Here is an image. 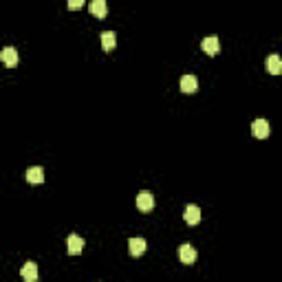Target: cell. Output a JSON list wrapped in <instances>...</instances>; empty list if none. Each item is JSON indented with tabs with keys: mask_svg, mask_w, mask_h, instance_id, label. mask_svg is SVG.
Listing matches in <instances>:
<instances>
[{
	"mask_svg": "<svg viewBox=\"0 0 282 282\" xmlns=\"http://www.w3.org/2000/svg\"><path fill=\"white\" fill-rule=\"evenodd\" d=\"M137 207H139V212H150L154 207V196L148 190H141L137 194Z\"/></svg>",
	"mask_w": 282,
	"mask_h": 282,
	"instance_id": "6da1fadb",
	"label": "cell"
},
{
	"mask_svg": "<svg viewBox=\"0 0 282 282\" xmlns=\"http://www.w3.org/2000/svg\"><path fill=\"white\" fill-rule=\"evenodd\" d=\"M196 256H199V253H196V249L192 247L190 243H183L181 247H179V260H181L183 265H192L196 260Z\"/></svg>",
	"mask_w": 282,
	"mask_h": 282,
	"instance_id": "7a4b0ae2",
	"label": "cell"
},
{
	"mask_svg": "<svg viewBox=\"0 0 282 282\" xmlns=\"http://www.w3.org/2000/svg\"><path fill=\"white\" fill-rule=\"evenodd\" d=\"M269 133H271V128H269V121L267 119H256L251 124V134L258 139H267Z\"/></svg>",
	"mask_w": 282,
	"mask_h": 282,
	"instance_id": "3957f363",
	"label": "cell"
},
{
	"mask_svg": "<svg viewBox=\"0 0 282 282\" xmlns=\"http://www.w3.org/2000/svg\"><path fill=\"white\" fill-rule=\"evenodd\" d=\"M82 247H84V238L77 234H71L66 238V249L71 256H77V253H82Z\"/></svg>",
	"mask_w": 282,
	"mask_h": 282,
	"instance_id": "277c9868",
	"label": "cell"
},
{
	"mask_svg": "<svg viewBox=\"0 0 282 282\" xmlns=\"http://www.w3.org/2000/svg\"><path fill=\"white\" fill-rule=\"evenodd\" d=\"M201 49L207 53V55H216V53L220 51V42H218V38H216V35H207V38L201 42Z\"/></svg>",
	"mask_w": 282,
	"mask_h": 282,
	"instance_id": "5b68a950",
	"label": "cell"
},
{
	"mask_svg": "<svg viewBox=\"0 0 282 282\" xmlns=\"http://www.w3.org/2000/svg\"><path fill=\"white\" fill-rule=\"evenodd\" d=\"M183 218H185L187 225H199V223H201V210H199V205H187L185 212H183Z\"/></svg>",
	"mask_w": 282,
	"mask_h": 282,
	"instance_id": "8992f818",
	"label": "cell"
},
{
	"mask_svg": "<svg viewBox=\"0 0 282 282\" xmlns=\"http://www.w3.org/2000/svg\"><path fill=\"white\" fill-rule=\"evenodd\" d=\"M181 91L187 93V95L196 93V91H199V80H196L194 75H183L181 77Z\"/></svg>",
	"mask_w": 282,
	"mask_h": 282,
	"instance_id": "52a82bcc",
	"label": "cell"
},
{
	"mask_svg": "<svg viewBox=\"0 0 282 282\" xmlns=\"http://www.w3.org/2000/svg\"><path fill=\"white\" fill-rule=\"evenodd\" d=\"M0 58H2V62L7 64V66H16L18 64V51H16L14 47H5L2 51H0Z\"/></svg>",
	"mask_w": 282,
	"mask_h": 282,
	"instance_id": "ba28073f",
	"label": "cell"
},
{
	"mask_svg": "<svg viewBox=\"0 0 282 282\" xmlns=\"http://www.w3.org/2000/svg\"><path fill=\"white\" fill-rule=\"evenodd\" d=\"M20 276L24 278L27 282H35L38 280V265L35 263H24V267H22V271H20Z\"/></svg>",
	"mask_w": 282,
	"mask_h": 282,
	"instance_id": "9c48e42d",
	"label": "cell"
},
{
	"mask_svg": "<svg viewBox=\"0 0 282 282\" xmlns=\"http://www.w3.org/2000/svg\"><path fill=\"white\" fill-rule=\"evenodd\" d=\"M267 71L271 73V75H280L282 73V58L280 55H276V53H271L267 58Z\"/></svg>",
	"mask_w": 282,
	"mask_h": 282,
	"instance_id": "30bf717a",
	"label": "cell"
},
{
	"mask_svg": "<svg viewBox=\"0 0 282 282\" xmlns=\"http://www.w3.org/2000/svg\"><path fill=\"white\" fill-rule=\"evenodd\" d=\"M91 14L95 16V18H106V14H108V2H106V0H93Z\"/></svg>",
	"mask_w": 282,
	"mask_h": 282,
	"instance_id": "8fae6325",
	"label": "cell"
},
{
	"mask_svg": "<svg viewBox=\"0 0 282 282\" xmlns=\"http://www.w3.org/2000/svg\"><path fill=\"white\" fill-rule=\"evenodd\" d=\"M115 47H117L115 31H104V33H101V49H104V51H113Z\"/></svg>",
	"mask_w": 282,
	"mask_h": 282,
	"instance_id": "7c38bea8",
	"label": "cell"
},
{
	"mask_svg": "<svg viewBox=\"0 0 282 282\" xmlns=\"http://www.w3.org/2000/svg\"><path fill=\"white\" fill-rule=\"evenodd\" d=\"M146 247H148V245H146L144 238H130L128 240V249L133 256H141V253L146 251Z\"/></svg>",
	"mask_w": 282,
	"mask_h": 282,
	"instance_id": "4fadbf2b",
	"label": "cell"
},
{
	"mask_svg": "<svg viewBox=\"0 0 282 282\" xmlns=\"http://www.w3.org/2000/svg\"><path fill=\"white\" fill-rule=\"evenodd\" d=\"M27 181L29 183H42L44 181V170L40 166L29 167V170H27Z\"/></svg>",
	"mask_w": 282,
	"mask_h": 282,
	"instance_id": "5bb4252c",
	"label": "cell"
},
{
	"mask_svg": "<svg viewBox=\"0 0 282 282\" xmlns=\"http://www.w3.org/2000/svg\"><path fill=\"white\" fill-rule=\"evenodd\" d=\"M68 9H82L84 7V0H66Z\"/></svg>",
	"mask_w": 282,
	"mask_h": 282,
	"instance_id": "9a60e30c",
	"label": "cell"
}]
</instances>
